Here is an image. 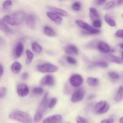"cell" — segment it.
<instances>
[{"mask_svg": "<svg viewBox=\"0 0 123 123\" xmlns=\"http://www.w3.org/2000/svg\"><path fill=\"white\" fill-rule=\"evenodd\" d=\"M43 32L45 36L48 37H55L56 36V32L51 27L49 26H45L43 28Z\"/></svg>", "mask_w": 123, "mask_h": 123, "instance_id": "23", "label": "cell"}, {"mask_svg": "<svg viewBox=\"0 0 123 123\" xmlns=\"http://www.w3.org/2000/svg\"><path fill=\"white\" fill-rule=\"evenodd\" d=\"M120 48H121V49H123V43H121V44H120Z\"/></svg>", "mask_w": 123, "mask_h": 123, "instance_id": "49", "label": "cell"}, {"mask_svg": "<svg viewBox=\"0 0 123 123\" xmlns=\"http://www.w3.org/2000/svg\"><path fill=\"white\" fill-rule=\"evenodd\" d=\"M102 20L100 19H97V20H94L92 22V26H93L94 28H99L102 26Z\"/></svg>", "mask_w": 123, "mask_h": 123, "instance_id": "36", "label": "cell"}, {"mask_svg": "<svg viewBox=\"0 0 123 123\" xmlns=\"http://www.w3.org/2000/svg\"><path fill=\"white\" fill-rule=\"evenodd\" d=\"M25 22L26 25L28 26L30 28L35 29L37 25V21H36V18L34 15L33 14H28L25 18Z\"/></svg>", "mask_w": 123, "mask_h": 123, "instance_id": "11", "label": "cell"}, {"mask_svg": "<svg viewBox=\"0 0 123 123\" xmlns=\"http://www.w3.org/2000/svg\"><path fill=\"white\" fill-rule=\"evenodd\" d=\"M123 88L122 86H120L117 92L115 97V101L116 102H120L123 100Z\"/></svg>", "mask_w": 123, "mask_h": 123, "instance_id": "27", "label": "cell"}, {"mask_svg": "<svg viewBox=\"0 0 123 123\" xmlns=\"http://www.w3.org/2000/svg\"><path fill=\"white\" fill-rule=\"evenodd\" d=\"M72 8L74 11L78 12V11L80 10V8H81V4H80L79 2L76 1V2H74V3L72 4Z\"/></svg>", "mask_w": 123, "mask_h": 123, "instance_id": "33", "label": "cell"}, {"mask_svg": "<svg viewBox=\"0 0 123 123\" xmlns=\"http://www.w3.org/2000/svg\"><path fill=\"white\" fill-rule=\"evenodd\" d=\"M43 115H44V114H43V113L37 111L34 115V123H38L40 122L42 118H43Z\"/></svg>", "mask_w": 123, "mask_h": 123, "instance_id": "29", "label": "cell"}, {"mask_svg": "<svg viewBox=\"0 0 123 123\" xmlns=\"http://www.w3.org/2000/svg\"><path fill=\"white\" fill-rule=\"evenodd\" d=\"M103 57H104L107 61H109L111 62L118 64H122L123 63L122 58L119 57V56H116V55L109 54V55H104Z\"/></svg>", "mask_w": 123, "mask_h": 123, "instance_id": "14", "label": "cell"}, {"mask_svg": "<svg viewBox=\"0 0 123 123\" xmlns=\"http://www.w3.org/2000/svg\"><path fill=\"white\" fill-rule=\"evenodd\" d=\"M3 73H4L3 67H2V65L0 64V77H1L2 74H3Z\"/></svg>", "mask_w": 123, "mask_h": 123, "instance_id": "45", "label": "cell"}, {"mask_svg": "<svg viewBox=\"0 0 123 123\" xmlns=\"http://www.w3.org/2000/svg\"><path fill=\"white\" fill-rule=\"evenodd\" d=\"M0 30L6 33H9L12 32L10 28L2 19H0Z\"/></svg>", "mask_w": 123, "mask_h": 123, "instance_id": "24", "label": "cell"}, {"mask_svg": "<svg viewBox=\"0 0 123 123\" xmlns=\"http://www.w3.org/2000/svg\"><path fill=\"white\" fill-rule=\"evenodd\" d=\"M5 43H6V42H5L4 39L0 36V45H4Z\"/></svg>", "mask_w": 123, "mask_h": 123, "instance_id": "44", "label": "cell"}, {"mask_svg": "<svg viewBox=\"0 0 123 123\" xmlns=\"http://www.w3.org/2000/svg\"><path fill=\"white\" fill-rule=\"evenodd\" d=\"M97 48L100 52L103 54H108L111 50V48L109 44L103 41H100L97 43Z\"/></svg>", "mask_w": 123, "mask_h": 123, "instance_id": "13", "label": "cell"}, {"mask_svg": "<svg viewBox=\"0 0 123 123\" xmlns=\"http://www.w3.org/2000/svg\"><path fill=\"white\" fill-rule=\"evenodd\" d=\"M89 16L90 19L94 21V20L100 19V16L97 12V9H96L94 7H90V13H89Z\"/></svg>", "mask_w": 123, "mask_h": 123, "instance_id": "20", "label": "cell"}, {"mask_svg": "<svg viewBox=\"0 0 123 123\" xmlns=\"http://www.w3.org/2000/svg\"><path fill=\"white\" fill-rule=\"evenodd\" d=\"M10 119L20 123H32V119L29 114L22 111H14L9 114Z\"/></svg>", "mask_w": 123, "mask_h": 123, "instance_id": "2", "label": "cell"}, {"mask_svg": "<svg viewBox=\"0 0 123 123\" xmlns=\"http://www.w3.org/2000/svg\"><path fill=\"white\" fill-rule=\"evenodd\" d=\"M46 15L50 20H52L56 24H61L62 22V19L61 16H58V14L53 13L51 12H48L46 13Z\"/></svg>", "mask_w": 123, "mask_h": 123, "instance_id": "15", "label": "cell"}, {"mask_svg": "<svg viewBox=\"0 0 123 123\" xmlns=\"http://www.w3.org/2000/svg\"><path fill=\"white\" fill-rule=\"evenodd\" d=\"M108 75H109V76L110 77L111 79H114V80H117V79H118L119 78H120V74L115 72H109V73H108Z\"/></svg>", "mask_w": 123, "mask_h": 123, "instance_id": "35", "label": "cell"}, {"mask_svg": "<svg viewBox=\"0 0 123 123\" xmlns=\"http://www.w3.org/2000/svg\"><path fill=\"white\" fill-rule=\"evenodd\" d=\"M49 9L50 10V12H53V13L58 14V15L60 16L66 17L68 15V12H67L66 10H65L62 9V8L51 7H49Z\"/></svg>", "mask_w": 123, "mask_h": 123, "instance_id": "17", "label": "cell"}, {"mask_svg": "<svg viewBox=\"0 0 123 123\" xmlns=\"http://www.w3.org/2000/svg\"><path fill=\"white\" fill-rule=\"evenodd\" d=\"M40 84L42 86H53L55 84V79L52 76L48 74L42 78Z\"/></svg>", "mask_w": 123, "mask_h": 123, "instance_id": "12", "label": "cell"}, {"mask_svg": "<svg viewBox=\"0 0 123 123\" xmlns=\"http://www.w3.org/2000/svg\"><path fill=\"white\" fill-rule=\"evenodd\" d=\"M105 20L106 22L111 26H112V27H114L117 25V23L115 22V20L112 18L111 16L109 15L108 14H106L105 16Z\"/></svg>", "mask_w": 123, "mask_h": 123, "instance_id": "26", "label": "cell"}, {"mask_svg": "<svg viewBox=\"0 0 123 123\" xmlns=\"http://www.w3.org/2000/svg\"><path fill=\"white\" fill-rule=\"evenodd\" d=\"M26 64L29 65L32 62V60L34 59V54L31 50H26Z\"/></svg>", "mask_w": 123, "mask_h": 123, "instance_id": "28", "label": "cell"}, {"mask_svg": "<svg viewBox=\"0 0 123 123\" xmlns=\"http://www.w3.org/2000/svg\"><path fill=\"white\" fill-rule=\"evenodd\" d=\"M85 94V91L84 88H80L73 93L71 97V102L73 103H78L82 100Z\"/></svg>", "mask_w": 123, "mask_h": 123, "instance_id": "7", "label": "cell"}, {"mask_svg": "<svg viewBox=\"0 0 123 123\" xmlns=\"http://www.w3.org/2000/svg\"><path fill=\"white\" fill-rule=\"evenodd\" d=\"M115 2H116L117 6V5L120 6V5H121L123 4V0H115Z\"/></svg>", "mask_w": 123, "mask_h": 123, "instance_id": "46", "label": "cell"}, {"mask_svg": "<svg viewBox=\"0 0 123 123\" xmlns=\"http://www.w3.org/2000/svg\"></svg>", "mask_w": 123, "mask_h": 123, "instance_id": "50", "label": "cell"}, {"mask_svg": "<svg viewBox=\"0 0 123 123\" xmlns=\"http://www.w3.org/2000/svg\"><path fill=\"white\" fill-rule=\"evenodd\" d=\"M114 120L113 118H109V119H105L101 121L100 123H114Z\"/></svg>", "mask_w": 123, "mask_h": 123, "instance_id": "41", "label": "cell"}, {"mask_svg": "<svg viewBox=\"0 0 123 123\" xmlns=\"http://www.w3.org/2000/svg\"><path fill=\"white\" fill-rule=\"evenodd\" d=\"M32 92L36 94H42L43 92V89L40 86H37L32 89Z\"/></svg>", "mask_w": 123, "mask_h": 123, "instance_id": "37", "label": "cell"}, {"mask_svg": "<svg viewBox=\"0 0 123 123\" xmlns=\"http://www.w3.org/2000/svg\"><path fill=\"white\" fill-rule=\"evenodd\" d=\"M94 97H95V95L94 94H91V95H90V96H89L88 97L87 99L88 100H91V99H92L93 98H94Z\"/></svg>", "mask_w": 123, "mask_h": 123, "instance_id": "47", "label": "cell"}, {"mask_svg": "<svg viewBox=\"0 0 123 123\" xmlns=\"http://www.w3.org/2000/svg\"><path fill=\"white\" fill-rule=\"evenodd\" d=\"M116 6L117 4L115 0H111V1H109V2H108L106 4L105 6H104V9L106 10L112 9V8H113Z\"/></svg>", "mask_w": 123, "mask_h": 123, "instance_id": "30", "label": "cell"}, {"mask_svg": "<svg viewBox=\"0 0 123 123\" xmlns=\"http://www.w3.org/2000/svg\"><path fill=\"white\" fill-rule=\"evenodd\" d=\"M70 84L73 87H80L83 84L84 79L82 76L79 74H74L71 76L69 78Z\"/></svg>", "mask_w": 123, "mask_h": 123, "instance_id": "6", "label": "cell"}, {"mask_svg": "<svg viewBox=\"0 0 123 123\" xmlns=\"http://www.w3.org/2000/svg\"><path fill=\"white\" fill-rule=\"evenodd\" d=\"M31 48H32V51L37 54H40L43 51V48L37 42H32L31 44Z\"/></svg>", "mask_w": 123, "mask_h": 123, "instance_id": "25", "label": "cell"}, {"mask_svg": "<svg viewBox=\"0 0 123 123\" xmlns=\"http://www.w3.org/2000/svg\"><path fill=\"white\" fill-rule=\"evenodd\" d=\"M86 83L88 85L92 87H96L99 85V80L98 79L93 77H88L86 79Z\"/></svg>", "mask_w": 123, "mask_h": 123, "instance_id": "22", "label": "cell"}, {"mask_svg": "<svg viewBox=\"0 0 123 123\" xmlns=\"http://www.w3.org/2000/svg\"><path fill=\"white\" fill-rule=\"evenodd\" d=\"M66 53L68 55H78L79 50L78 48L73 44H68L64 48Z\"/></svg>", "mask_w": 123, "mask_h": 123, "instance_id": "16", "label": "cell"}, {"mask_svg": "<svg viewBox=\"0 0 123 123\" xmlns=\"http://www.w3.org/2000/svg\"><path fill=\"white\" fill-rule=\"evenodd\" d=\"M115 36L117 37H118V38H123V30H118V31H117V32H115Z\"/></svg>", "mask_w": 123, "mask_h": 123, "instance_id": "40", "label": "cell"}, {"mask_svg": "<svg viewBox=\"0 0 123 123\" xmlns=\"http://www.w3.org/2000/svg\"><path fill=\"white\" fill-rule=\"evenodd\" d=\"M12 4V1L11 0H6L4 2L3 4H2V8L5 10H8L10 7H11Z\"/></svg>", "mask_w": 123, "mask_h": 123, "instance_id": "32", "label": "cell"}, {"mask_svg": "<svg viewBox=\"0 0 123 123\" xmlns=\"http://www.w3.org/2000/svg\"><path fill=\"white\" fill-rule=\"evenodd\" d=\"M22 68V66L21 64L17 61H15L11 65V70L12 73L15 74H19L21 71Z\"/></svg>", "mask_w": 123, "mask_h": 123, "instance_id": "19", "label": "cell"}, {"mask_svg": "<svg viewBox=\"0 0 123 123\" xmlns=\"http://www.w3.org/2000/svg\"><path fill=\"white\" fill-rule=\"evenodd\" d=\"M24 46L22 43L19 42V43H17L14 51V55H15L16 57L20 58V56H21V55H22L23 52H24Z\"/></svg>", "mask_w": 123, "mask_h": 123, "instance_id": "18", "label": "cell"}, {"mask_svg": "<svg viewBox=\"0 0 123 123\" xmlns=\"http://www.w3.org/2000/svg\"><path fill=\"white\" fill-rule=\"evenodd\" d=\"M25 13L23 11H18L11 15H5L2 20L7 24L12 26H18L23 22L25 19Z\"/></svg>", "mask_w": 123, "mask_h": 123, "instance_id": "1", "label": "cell"}, {"mask_svg": "<svg viewBox=\"0 0 123 123\" xmlns=\"http://www.w3.org/2000/svg\"><path fill=\"white\" fill-rule=\"evenodd\" d=\"M106 1V0H97V4L99 5V6H102L105 3Z\"/></svg>", "mask_w": 123, "mask_h": 123, "instance_id": "43", "label": "cell"}, {"mask_svg": "<svg viewBox=\"0 0 123 123\" xmlns=\"http://www.w3.org/2000/svg\"><path fill=\"white\" fill-rule=\"evenodd\" d=\"M108 64L104 61H94L91 62L89 64V67H101V68H107Z\"/></svg>", "mask_w": 123, "mask_h": 123, "instance_id": "21", "label": "cell"}, {"mask_svg": "<svg viewBox=\"0 0 123 123\" xmlns=\"http://www.w3.org/2000/svg\"><path fill=\"white\" fill-rule=\"evenodd\" d=\"M123 117H121V118L120 119V121H119V122H120V123H123Z\"/></svg>", "mask_w": 123, "mask_h": 123, "instance_id": "48", "label": "cell"}, {"mask_svg": "<svg viewBox=\"0 0 123 123\" xmlns=\"http://www.w3.org/2000/svg\"><path fill=\"white\" fill-rule=\"evenodd\" d=\"M57 98L55 97H53L51 99L49 100V103H48V108H53L55 106V105L57 103Z\"/></svg>", "mask_w": 123, "mask_h": 123, "instance_id": "31", "label": "cell"}, {"mask_svg": "<svg viewBox=\"0 0 123 123\" xmlns=\"http://www.w3.org/2000/svg\"><path fill=\"white\" fill-rule=\"evenodd\" d=\"M66 61L68 64H76V60L74 58L70 56H68L66 57Z\"/></svg>", "mask_w": 123, "mask_h": 123, "instance_id": "39", "label": "cell"}, {"mask_svg": "<svg viewBox=\"0 0 123 123\" xmlns=\"http://www.w3.org/2000/svg\"><path fill=\"white\" fill-rule=\"evenodd\" d=\"M17 94L18 96L20 97H26L30 92V90L26 84L24 83H20L18 84L17 86Z\"/></svg>", "mask_w": 123, "mask_h": 123, "instance_id": "8", "label": "cell"}, {"mask_svg": "<svg viewBox=\"0 0 123 123\" xmlns=\"http://www.w3.org/2000/svg\"><path fill=\"white\" fill-rule=\"evenodd\" d=\"M7 94V89L4 86L0 88V99L3 98Z\"/></svg>", "mask_w": 123, "mask_h": 123, "instance_id": "38", "label": "cell"}, {"mask_svg": "<svg viewBox=\"0 0 123 123\" xmlns=\"http://www.w3.org/2000/svg\"><path fill=\"white\" fill-rule=\"evenodd\" d=\"M76 120L77 123H91L86 118H84L81 116L77 117Z\"/></svg>", "mask_w": 123, "mask_h": 123, "instance_id": "34", "label": "cell"}, {"mask_svg": "<svg viewBox=\"0 0 123 123\" xmlns=\"http://www.w3.org/2000/svg\"><path fill=\"white\" fill-rule=\"evenodd\" d=\"M28 73H26V72H25V73H24L22 74V79H24V80H26V79L28 78Z\"/></svg>", "mask_w": 123, "mask_h": 123, "instance_id": "42", "label": "cell"}, {"mask_svg": "<svg viewBox=\"0 0 123 123\" xmlns=\"http://www.w3.org/2000/svg\"><path fill=\"white\" fill-rule=\"evenodd\" d=\"M37 69L41 73H55L58 70V67L51 63H44L43 64L38 65Z\"/></svg>", "mask_w": 123, "mask_h": 123, "instance_id": "4", "label": "cell"}, {"mask_svg": "<svg viewBox=\"0 0 123 123\" xmlns=\"http://www.w3.org/2000/svg\"><path fill=\"white\" fill-rule=\"evenodd\" d=\"M109 105L107 102L104 100L100 101L95 105L94 108V111L96 114L101 115L106 113L109 111Z\"/></svg>", "mask_w": 123, "mask_h": 123, "instance_id": "5", "label": "cell"}, {"mask_svg": "<svg viewBox=\"0 0 123 123\" xmlns=\"http://www.w3.org/2000/svg\"><path fill=\"white\" fill-rule=\"evenodd\" d=\"M62 121V117L60 114H55L44 119L42 123H61Z\"/></svg>", "mask_w": 123, "mask_h": 123, "instance_id": "10", "label": "cell"}, {"mask_svg": "<svg viewBox=\"0 0 123 123\" xmlns=\"http://www.w3.org/2000/svg\"><path fill=\"white\" fill-rule=\"evenodd\" d=\"M48 96H49V92H47L45 94V95H44L42 102L39 104V106H38V109H37V111L41 112L43 113V114L45 113V112L46 111L47 108L48 107V103H49V101Z\"/></svg>", "mask_w": 123, "mask_h": 123, "instance_id": "9", "label": "cell"}, {"mask_svg": "<svg viewBox=\"0 0 123 123\" xmlns=\"http://www.w3.org/2000/svg\"><path fill=\"white\" fill-rule=\"evenodd\" d=\"M76 24L79 27L82 28L83 30H84L86 31L85 34H98L100 32L99 29L95 28L93 26H91V25H90L86 22L82 20H80V19H78V20H76Z\"/></svg>", "mask_w": 123, "mask_h": 123, "instance_id": "3", "label": "cell"}]
</instances>
